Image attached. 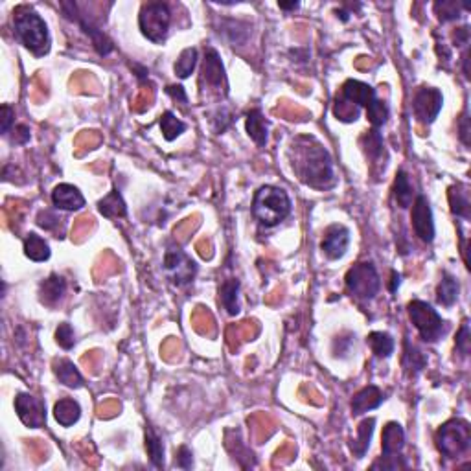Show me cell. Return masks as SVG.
Here are the masks:
<instances>
[{
    "label": "cell",
    "mask_w": 471,
    "mask_h": 471,
    "mask_svg": "<svg viewBox=\"0 0 471 471\" xmlns=\"http://www.w3.org/2000/svg\"><path fill=\"white\" fill-rule=\"evenodd\" d=\"M293 169L304 184L315 190H330L337 184L330 153L313 136H298L291 144Z\"/></svg>",
    "instance_id": "cell-1"
},
{
    "label": "cell",
    "mask_w": 471,
    "mask_h": 471,
    "mask_svg": "<svg viewBox=\"0 0 471 471\" xmlns=\"http://www.w3.org/2000/svg\"><path fill=\"white\" fill-rule=\"evenodd\" d=\"M289 214H291V199L282 188L262 186L254 193L252 215L262 227H276Z\"/></svg>",
    "instance_id": "cell-2"
},
{
    "label": "cell",
    "mask_w": 471,
    "mask_h": 471,
    "mask_svg": "<svg viewBox=\"0 0 471 471\" xmlns=\"http://www.w3.org/2000/svg\"><path fill=\"white\" fill-rule=\"evenodd\" d=\"M15 34L29 52L41 58L50 50V34L45 21L34 10L23 6L15 12Z\"/></svg>",
    "instance_id": "cell-3"
},
{
    "label": "cell",
    "mask_w": 471,
    "mask_h": 471,
    "mask_svg": "<svg viewBox=\"0 0 471 471\" xmlns=\"http://www.w3.org/2000/svg\"><path fill=\"white\" fill-rule=\"evenodd\" d=\"M471 427L466 420H449L437 431V448L448 459H459L470 451Z\"/></svg>",
    "instance_id": "cell-4"
},
{
    "label": "cell",
    "mask_w": 471,
    "mask_h": 471,
    "mask_svg": "<svg viewBox=\"0 0 471 471\" xmlns=\"http://www.w3.org/2000/svg\"><path fill=\"white\" fill-rule=\"evenodd\" d=\"M409 317L416 326L420 332V337L425 343H437L438 339H442L446 332V324H444L442 317L438 315L437 309H433L424 300H413L409 304Z\"/></svg>",
    "instance_id": "cell-5"
},
{
    "label": "cell",
    "mask_w": 471,
    "mask_h": 471,
    "mask_svg": "<svg viewBox=\"0 0 471 471\" xmlns=\"http://www.w3.org/2000/svg\"><path fill=\"white\" fill-rule=\"evenodd\" d=\"M169 23H171V13H169L168 4L147 2L140 10V29L149 41L162 43L166 39V35H168Z\"/></svg>",
    "instance_id": "cell-6"
},
{
    "label": "cell",
    "mask_w": 471,
    "mask_h": 471,
    "mask_svg": "<svg viewBox=\"0 0 471 471\" xmlns=\"http://www.w3.org/2000/svg\"><path fill=\"white\" fill-rule=\"evenodd\" d=\"M346 287L361 300H372L381 289V280L372 263H357L346 273Z\"/></svg>",
    "instance_id": "cell-7"
},
{
    "label": "cell",
    "mask_w": 471,
    "mask_h": 471,
    "mask_svg": "<svg viewBox=\"0 0 471 471\" xmlns=\"http://www.w3.org/2000/svg\"><path fill=\"white\" fill-rule=\"evenodd\" d=\"M164 273L168 274V278L173 282L175 285H186L190 284L195 274H197V265L192 258L188 256L184 250H180L179 247H168L166 254H164Z\"/></svg>",
    "instance_id": "cell-8"
},
{
    "label": "cell",
    "mask_w": 471,
    "mask_h": 471,
    "mask_svg": "<svg viewBox=\"0 0 471 471\" xmlns=\"http://www.w3.org/2000/svg\"><path fill=\"white\" fill-rule=\"evenodd\" d=\"M61 8L64 10V15H67V19H70V21H76L77 24H80V28L85 32V34L90 37V41H93V47L96 48V52L101 56V58H105V56H109V53L114 50V47H112L111 39L107 37V35L101 32V29L96 26V24L90 21V19H85L82 17V13L77 12V6L74 4V2H63L61 4Z\"/></svg>",
    "instance_id": "cell-9"
},
{
    "label": "cell",
    "mask_w": 471,
    "mask_h": 471,
    "mask_svg": "<svg viewBox=\"0 0 471 471\" xmlns=\"http://www.w3.org/2000/svg\"><path fill=\"white\" fill-rule=\"evenodd\" d=\"M444 96L438 88L422 87L418 93L414 94L413 111L414 117L418 118L422 123H433L437 120L438 112L442 109Z\"/></svg>",
    "instance_id": "cell-10"
},
{
    "label": "cell",
    "mask_w": 471,
    "mask_h": 471,
    "mask_svg": "<svg viewBox=\"0 0 471 471\" xmlns=\"http://www.w3.org/2000/svg\"><path fill=\"white\" fill-rule=\"evenodd\" d=\"M15 411L28 427H43L47 422V407L39 398L32 394H19L15 398Z\"/></svg>",
    "instance_id": "cell-11"
},
{
    "label": "cell",
    "mask_w": 471,
    "mask_h": 471,
    "mask_svg": "<svg viewBox=\"0 0 471 471\" xmlns=\"http://www.w3.org/2000/svg\"><path fill=\"white\" fill-rule=\"evenodd\" d=\"M413 228L424 243H431L435 239V221L431 212L429 201L424 195H418L413 204Z\"/></svg>",
    "instance_id": "cell-12"
},
{
    "label": "cell",
    "mask_w": 471,
    "mask_h": 471,
    "mask_svg": "<svg viewBox=\"0 0 471 471\" xmlns=\"http://www.w3.org/2000/svg\"><path fill=\"white\" fill-rule=\"evenodd\" d=\"M350 245V230L344 225H332L326 228L320 249L330 260H339L346 254Z\"/></svg>",
    "instance_id": "cell-13"
},
{
    "label": "cell",
    "mask_w": 471,
    "mask_h": 471,
    "mask_svg": "<svg viewBox=\"0 0 471 471\" xmlns=\"http://www.w3.org/2000/svg\"><path fill=\"white\" fill-rule=\"evenodd\" d=\"M52 203L58 210H67V212H74L85 206V199L82 192L72 184H58L52 192Z\"/></svg>",
    "instance_id": "cell-14"
},
{
    "label": "cell",
    "mask_w": 471,
    "mask_h": 471,
    "mask_svg": "<svg viewBox=\"0 0 471 471\" xmlns=\"http://www.w3.org/2000/svg\"><path fill=\"white\" fill-rule=\"evenodd\" d=\"M383 392L376 387V385H368L365 389H361L352 400V414L361 416V414L368 413L372 409H378L383 403Z\"/></svg>",
    "instance_id": "cell-15"
},
{
    "label": "cell",
    "mask_w": 471,
    "mask_h": 471,
    "mask_svg": "<svg viewBox=\"0 0 471 471\" xmlns=\"http://www.w3.org/2000/svg\"><path fill=\"white\" fill-rule=\"evenodd\" d=\"M203 80H206L208 85L215 88L227 87V77H225V69L217 52L214 48H206L204 52V63H203Z\"/></svg>",
    "instance_id": "cell-16"
},
{
    "label": "cell",
    "mask_w": 471,
    "mask_h": 471,
    "mask_svg": "<svg viewBox=\"0 0 471 471\" xmlns=\"http://www.w3.org/2000/svg\"><path fill=\"white\" fill-rule=\"evenodd\" d=\"M341 96L357 107H368L376 99V90L367 83L348 80L341 88Z\"/></svg>",
    "instance_id": "cell-17"
},
{
    "label": "cell",
    "mask_w": 471,
    "mask_h": 471,
    "mask_svg": "<svg viewBox=\"0 0 471 471\" xmlns=\"http://www.w3.org/2000/svg\"><path fill=\"white\" fill-rule=\"evenodd\" d=\"M403 446H405V431L400 424L396 422H390V424L385 425L383 429V457H400Z\"/></svg>",
    "instance_id": "cell-18"
},
{
    "label": "cell",
    "mask_w": 471,
    "mask_h": 471,
    "mask_svg": "<svg viewBox=\"0 0 471 471\" xmlns=\"http://www.w3.org/2000/svg\"><path fill=\"white\" fill-rule=\"evenodd\" d=\"M64 291H67V282L61 276H58V274H52L39 287L41 302L47 304V306H56L64 295Z\"/></svg>",
    "instance_id": "cell-19"
},
{
    "label": "cell",
    "mask_w": 471,
    "mask_h": 471,
    "mask_svg": "<svg viewBox=\"0 0 471 471\" xmlns=\"http://www.w3.org/2000/svg\"><path fill=\"white\" fill-rule=\"evenodd\" d=\"M53 372L63 385L70 389H80L83 387V378L80 370L74 367V363L69 359H56L53 361Z\"/></svg>",
    "instance_id": "cell-20"
},
{
    "label": "cell",
    "mask_w": 471,
    "mask_h": 471,
    "mask_svg": "<svg viewBox=\"0 0 471 471\" xmlns=\"http://www.w3.org/2000/svg\"><path fill=\"white\" fill-rule=\"evenodd\" d=\"M53 416H56L59 425L70 427V425L76 424L77 420H80V416H82V407H80V403L74 402V400L63 398V400H59V402L56 403V407H53Z\"/></svg>",
    "instance_id": "cell-21"
},
{
    "label": "cell",
    "mask_w": 471,
    "mask_h": 471,
    "mask_svg": "<svg viewBox=\"0 0 471 471\" xmlns=\"http://www.w3.org/2000/svg\"><path fill=\"white\" fill-rule=\"evenodd\" d=\"M247 133L256 142V146L263 147L267 144V122L260 109H252L247 114Z\"/></svg>",
    "instance_id": "cell-22"
},
{
    "label": "cell",
    "mask_w": 471,
    "mask_h": 471,
    "mask_svg": "<svg viewBox=\"0 0 471 471\" xmlns=\"http://www.w3.org/2000/svg\"><path fill=\"white\" fill-rule=\"evenodd\" d=\"M374 425H376V420L367 418L363 420L359 424V427H357V438L350 444L352 453H354L357 459H363L365 453L368 451V448H370V440H372L374 435Z\"/></svg>",
    "instance_id": "cell-23"
},
{
    "label": "cell",
    "mask_w": 471,
    "mask_h": 471,
    "mask_svg": "<svg viewBox=\"0 0 471 471\" xmlns=\"http://www.w3.org/2000/svg\"><path fill=\"white\" fill-rule=\"evenodd\" d=\"M449 203H451V212H453L457 217L470 219L471 217L470 192H468L464 186L457 184V186L449 188Z\"/></svg>",
    "instance_id": "cell-24"
},
{
    "label": "cell",
    "mask_w": 471,
    "mask_h": 471,
    "mask_svg": "<svg viewBox=\"0 0 471 471\" xmlns=\"http://www.w3.org/2000/svg\"><path fill=\"white\" fill-rule=\"evenodd\" d=\"M99 214L105 215V217H125L128 215V206H125V201L122 199L118 190H112L107 197H104L98 203Z\"/></svg>",
    "instance_id": "cell-25"
},
{
    "label": "cell",
    "mask_w": 471,
    "mask_h": 471,
    "mask_svg": "<svg viewBox=\"0 0 471 471\" xmlns=\"http://www.w3.org/2000/svg\"><path fill=\"white\" fill-rule=\"evenodd\" d=\"M24 254L34 260V262H45L50 258V247L41 236H37L35 232H29L24 239Z\"/></svg>",
    "instance_id": "cell-26"
},
{
    "label": "cell",
    "mask_w": 471,
    "mask_h": 471,
    "mask_svg": "<svg viewBox=\"0 0 471 471\" xmlns=\"http://www.w3.org/2000/svg\"><path fill=\"white\" fill-rule=\"evenodd\" d=\"M459 282H457L449 273H444L437 289L438 304H442L446 308H451V306L457 302V298H459Z\"/></svg>",
    "instance_id": "cell-27"
},
{
    "label": "cell",
    "mask_w": 471,
    "mask_h": 471,
    "mask_svg": "<svg viewBox=\"0 0 471 471\" xmlns=\"http://www.w3.org/2000/svg\"><path fill=\"white\" fill-rule=\"evenodd\" d=\"M238 293H239L238 280H227V282L221 285V289H219V300H221L223 308L227 309L228 315L239 313Z\"/></svg>",
    "instance_id": "cell-28"
},
{
    "label": "cell",
    "mask_w": 471,
    "mask_h": 471,
    "mask_svg": "<svg viewBox=\"0 0 471 471\" xmlns=\"http://www.w3.org/2000/svg\"><path fill=\"white\" fill-rule=\"evenodd\" d=\"M394 195H396V201H398V204H400L402 208H409V206L413 204V197H414L413 184H411V180H409L407 173H405L403 169L402 171H398V175H396Z\"/></svg>",
    "instance_id": "cell-29"
},
{
    "label": "cell",
    "mask_w": 471,
    "mask_h": 471,
    "mask_svg": "<svg viewBox=\"0 0 471 471\" xmlns=\"http://www.w3.org/2000/svg\"><path fill=\"white\" fill-rule=\"evenodd\" d=\"M367 343L376 357H381V359H387L394 352V339L385 332H372L367 337Z\"/></svg>",
    "instance_id": "cell-30"
},
{
    "label": "cell",
    "mask_w": 471,
    "mask_h": 471,
    "mask_svg": "<svg viewBox=\"0 0 471 471\" xmlns=\"http://www.w3.org/2000/svg\"><path fill=\"white\" fill-rule=\"evenodd\" d=\"M160 131H162L164 138L171 142V140H175L186 131V123L180 122L179 118L175 117L171 111H166L160 117Z\"/></svg>",
    "instance_id": "cell-31"
},
{
    "label": "cell",
    "mask_w": 471,
    "mask_h": 471,
    "mask_svg": "<svg viewBox=\"0 0 471 471\" xmlns=\"http://www.w3.org/2000/svg\"><path fill=\"white\" fill-rule=\"evenodd\" d=\"M146 449L147 457L152 460V464L155 468H162L164 466V446L160 442V438L157 437V433L152 427H146Z\"/></svg>",
    "instance_id": "cell-32"
},
{
    "label": "cell",
    "mask_w": 471,
    "mask_h": 471,
    "mask_svg": "<svg viewBox=\"0 0 471 471\" xmlns=\"http://www.w3.org/2000/svg\"><path fill=\"white\" fill-rule=\"evenodd\" d=\"M195 64H197V50H195V48H186V50L180 52L177 63H175V74H177L180 80H186V77H190L193 69H195Z\"/></svg>",
    "instance_id": "cell-33"
},
{
    "label": "cell",
    "mask_w": 471,
    "mask_h": 471,
    "mask_svg": "<svg viewBox=\"0 0 471 471\" xmlns=\"http://www.w3.org/2000/svg\"><path fill=\"white\" fill-rule=\"evenodd\" d=\"M333 114L337 117L341 122H355L359 118V107L354 104H350L348 99H344L343 96H337L335 105H333Z\"/></svg>",
    "instance_id": "cell-34"
},
{
    "label": "cell",
    "mask_w": 471,
    "mask_h": 471,
    "mask_svg": "<svg viewBox=\"0 0 471 471\" xmlns=\"http://www.w3.org/2000/svg\"><path fill=\"white\" fill-rule=\"evenodd\" d=\"M367 117L368 120H370V123L374 125V129L381 128V125H385L387 120H389V107H387L385 101L376 98L372 104L367 107Z\"/></svg>",
    "instance_id": "cell-35"
},
{
    "label": "cell",
    "mask_w": 471,
    "mask_h": 471,
    "mask_svg": "<svg viewBox=\"0 0 471 471\" xmlns=\"http://www.w3.org/2000/svg\"><path fill=\"white\" fill-rule=\"evenodd\" d=\"M361 144H363L365 152L370 158H378L383 153V138L378 133V129H372V131L365 133V136L361 138Z\"/></svg>",
    "instance_id": "cell-36"
},
{
    "label": "cell",
    "mask_w": 471,
    "mask_h": 471,
    "mask_svg": "<svg viewBox=\"0 0 471 471\" xmlns=\"http://www.w3.org/2000/svg\"><path fill=\"white\" fill-rule=\"evenodd\" d=\"M228 28H223V34L227 35L228 41L232 45H243L249 39V26L238 23V21H228Z\"/></svg>",
    "instance_id": "cell-37"
},
{
    "label": "cell",
    "mask_w": 471,
    "mask_h": 471,
    "mask_svg": "<svg viewBox=\"0 0 471 471\" xmlns=\"http://www.w3.org/2000/svg\"><path fill=\"white\" fill-rule=\"evenodd\" d=\"M425 363H427V359L422 355V352L411 346V343L407 341L405 343V367H407V370H411L416 376L425 367Z\"/></svg>",
    "instance_id": "cell-38"
},
{
    "label": "cell",
    "mask_w": 471,
    "mask_h": 471,
    "mask_svg": "<svg viewBox=\"0 0 471 471\" xmlns=\"http://www.w3.org/2000/svg\"><path fill=\"white\" fill-rule=\"evenodd\" d=\"M435 12H437L438 19H440L442 23L455 21V19L460 17L459 4H457V2H437V4H435Z\"/></svg>",
    "instance_id": "cell-39"
},
{
    "label": "cell",
    "mask_w": 471,
    "mask_h": 471,
    "mask_svg": "<svg viewBox=\"0 0 471 471\" xmlns=\"http://www.w3.org/2000/svg\"><path fill=\"white\" fill-rule=\"evenodd\" d=\"M56 341H58L59 346L64 350H70L74 346L76 339H74V330H72V326H70L69 322L59 324V328L56 330Z\"/></svg>",
    "instance_id": "cell-40"
},
{
    "label": "cell",
    "mask_w": 471,
    "mask_h": 471,
    "mask_svg": "<svg viewBox=\"0 0 471 471\" xmlns=\"http://www.w3.org/2000/svg\"><path fill=\"white\" fill-rule=\"evenodd\" d=\"M457 350H459V354L464 355V357L470 355L471 333H470V324H468V320H464V324H462L459 335H457Z\"/></svg>",
    "instance_id": "cell-41"
},
{
    "label": "cell",
    "mask_w": 471,
    "mask_h": 471,
    "mask_svg": "<svg viewBox=\"0 0 471 471\" xmlns=\"http://www.w3.org/2000/svg\"><path fill=\"white\" fill-rule=\"evenodd\" d=\"M193 464V455L192 451L186 448V446H180L177 449V455H175V466L180 468V470H190Z\"/></svg>",
    "instance_id": "cell-42"
},
{
    "label": "cell",
    "mask_w": 471,
    "mask_h": 471,
    "mask_svg": "<svg viewBox=\"0 0 471 471\" xmlns=\"http://www.w3.org/2000/svg\"><path fill=\"white\" fill-rule=\"evenodd\" d=\"M59 221L61 219L53 212H50V210H43L41 214L37 215V225L45 228V230H53L59 225Z\"/></svg>",
    "instance_id": "cell-43"
},
{
    "label": "cell",
    "mask_w": 471,
    "mask_h": 471,
    "mask_svg": "<svg viewBox=\"0 0 471 471\" xmlns=\"http://www.w3.org/2000/svg\"><path fill=\"white\" fill-rule=\"evenodd\" d=\"M15 112L10 105H2V134H8L10 128H12Z\"/></svg>",
    "instance_id": "cell-44"
},
{
    "label": "cell",
    "mask_w": 471,
    "mask_h": 471,
    "mask_svg": "<svg viewBox=\"0 0 471 471\" xmlns=\"http://www.w3.org/2000/svg\"><path fill=\"white\" fill-rule=\"evenodd\" d=\"M166 93L171 96L173 99H177V101H180L182 105H186L188 104V96H186V93H184V88L180 87V85H168L166 87Z\"/></svg>",
    "instance_id": "cell-45"
},
{
    "label": "cell",
    "mask_w": 471,
    "mask_h": 471,
    "mask_svg": "<svg viewBox=\"0 0 471 471\" xmlns=\"http://www.w3.org/2000/svg\"><path fill=\"white\" fill-rule=\"evenodd\" d=\"M453 39L457 47H464V45H468V43H470V28H468V26L459 28L453 34Z\"/></svg>",
    "instance_id": "cell-46"
},
{
    "label": "cell",
    "mask_w": 471,
    "mask_h": 471,
    "mask_svg": "<svg viewBox=\"0 0 471 471\" xmlns=\"http://www.w3.org/2000/svg\"><path fill=\"white\" fill-rule=\"evenodd\" d=\"M13 142L15 144H26L29 140V129L26 125H17L15 131H13Z\"/></svg>",
    "instance_id": "cell-47"
},
{
    "label": "cell",
    "mask_w": 471,
    "mask_h": 471,
    "mask_svg": "<svg viewBox=\"0 0 471 471\" xmlns=\"http://www.w3.org/2000/svg\"><path fill=\"white\" fill-rule=\"evenodd\" d=\"M460 140L464 142V146H470V118H468V114H464L462 122H460Z\"/></svg>",
    "instance_id": "cell-48"
},
{
    "label": "cell",
    "mask_w": 471,
    "mask_h": 471,
    "mask_svg": "<svg viewBox=\"0 0 471 471\" xmlns=\"http://www.w3.org/2000/svg\"><path fill=\"white\" fill-rule=\"evenodd\" d=\"M400 274L396 273V271H392V282H390V293H396V289L400 287Z\"/></svg>",
    "instance_id": "cell-49"
},
{
    "label": "cell",
    "mask_w": 471,
    "mask_h": 471,
    "mask_svg": "<svg viewBox=\"0 0 471 471\" xmlns=\"http://www.w3.org/2000/svg\"><path fill=\"white\" fill-rule=\"evenodd\" d=\"M278 6L282 8V10H297L298 2H291V4H285V2H280Z\"/></svg>",
    "instance_id": "cell-50"
}]
</instances>
